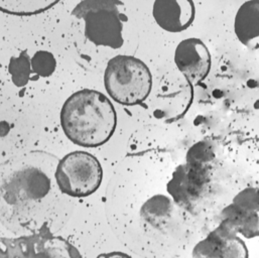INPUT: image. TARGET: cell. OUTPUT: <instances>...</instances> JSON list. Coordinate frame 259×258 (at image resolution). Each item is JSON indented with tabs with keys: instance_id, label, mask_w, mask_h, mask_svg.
<instances>
[{
	"instance_id": "6da1fadb",
	"label": "cell",
	"mask_w": 259,
	"mask_h": 258,
	"mask_svg": "<svg viewBox=\"0 0 259 258\" xmlns=\"http://www.w3.org/2000/svg\"><path fill=\"white\" fill-rule=\"evenodd\" d=\"M176 164L165 149L131 153L109 180L104 195L108 224L139 257H180L191 241L192 212L180 206L167 190Z\"/></svg>"
},
{
	"instance_id": "7a4b0ae2",
	"label": "cell",
	"mask_w": 259,
	"mask_h": 258,
	"mask_svg": "<svg viewBox=\"0 0 259 258\" xmlns=\"http://www.w3.org/2000/svg\"><path fill=\"white\" fill-rule=\"evenodd\" d=\"M58 162L50 152L32 150L0 164V223L8 231L56 234L68 223L74 202L57 184Z\"/></svg>"
},
{
	"instance_id": "3957f363",
	"label": "cell",
	"mask_w": 259,
	"mask_h": 258,
	"mask_svg": "<svg viewBox=\"0 0 259 258\" xmlns=\"http://www.w3.org/2000/svg\"><path fill=\"white\" fill-rule=\"evenodd\" d=\"M65 135L76 145L98 147L114 134L117 114L112 102L103 93L83 89L72 94L61 110Z\"/></svg>"
},
{
	"instance_id": "277c9868",
	"label": "cell",
	"mask_w": 259,
	"mask_h": 258,
	"mask_svg": "<svg viewBox=\"0 0 259 258\" xmlns=\"http://www.w3.org/2000/svg\"><path fill=\"white\" fill-rule=\"evenodd\" d=\"M214 147L209 141H199L187 151L186 160L174 167L167 182V190L183 208L193 211L195 203L211 182Z\"/></svg>"
},
{
	"instance_id": "5b68a950",
	"label": "cell",
	"mask_w": 259,
	"mask_h": 258,
	"mask_svg": "<svg viewBox=\"0 0 259 258\" xmlns=\"http://www.w3.org/2000/svg\"><path fill=\"white\" fill-rule=\"evenodd\" d=\"M123 7L120 0H82L73 9L72 16L84 21V34L90 42L117 50L124 44L127 16Z\"/></svg>"
},
{
	"instance_id": "8992f818",
	"label": "cell",
	"mask_w": 259,
	"mask_h": 258,
	"mask_svg": "<svg viewBox=\"0 0 259 258\" xmlns=\"http://www.w3.org/2000/svg\"><path fill=\"white\" fill-rule=\"evenodd\" d=\"M152 75L139 59L119 55L112 58L105 69L104 86L108 95L124 106L140 105L148 97Z\"/></svg>"
},
{
	"instance_id": "52a82bcc",
	"label": "cell",
	"mask_w": 259,
	"mask_h": 258,
	"mask_svg": "<svg viewBox=\"0 0 259 258\" xmlns=\"http://www.w3.org/2000/svg\"><path fill=\"white\" fill-rule=\"evenodd\" d=\"M194 99L193 84L181 73L164 76L151 86L148 97L140 105L152 118L171 123L182 118Z\"/></svg>"
},
{
	"instance_id": "ba28073f",
	"label": "cell",
	"mask_w": 259,
	"mask_h": 258,
	"mask_svg": "<svg viewBox=\"0 0 259 258\" xmlns=\"http://www.w3.org/2000/svg\"><path fill=\"white\" fill-rule=\"evenodd\" d=\"M56 181L67 196L78 199L94 194L101 186L103 168L100 161L87 151H73L59 160Z\"/></svg>"
},
{
	"instance_id": "9c48e42d",
	"label": "cell",
	"mask_w": 259,
	"mask_h": 258,
	"mask_svg": "<svg viewBox=\"0 0 259 258\" xmlns=\"http://www.w3.org/2000/svg\"><path fill=\"white\" fill-rule=\"evenodd\" d=\"M221 224L236 234L251 239L258 236V190L247 188L238 193L221 213Z\"/></svg>"
},
{
	"instance_id": "30bf717a",
	"label": "cell",
	"mask_w": 259,
	"mask_h": 258,
	"mask_svg": "<svg viewBox=\"0 0 259 258\" xmlns=\"http://www.w3.org/2000/svg\"><path fill=\"white\" fill-rule=\"evenodd\" d=\"M175 63L193 86L201 84L209 75L212 67L211 54L199 38L190 37L182 40L175 52Z\"/></svg>"
},
{
	"instance_id": "8fae6325",
	"label": "cell",
	"mask_w": 259,
	"mask_h": 258,
	"mask_svg": "<svg viewBox=\"0 0 259 258\" xmlns=\"http://www.w3.org/2000/svg\"><path fill=\"white\" fill-rule=\"evenodd\" d=\"M194 258H248L245 242L230 229L220 224L193 249Z\"/></svg>"
},
{
	"instance_id": "7c38bea8",
	"label": "cell",
	"mask_w": 259,
	"mask_h": 258,
	"mask_svg": "<svg viewBox=\"0 0 259 258\" xmlns=\"http://www.w3.org/2000/svg\"><path fill=\"white\" fill-rule=\"evenodd\" d=\"M22 258H82L69 241L52 233L18 236Z\"/></svg>"
},
{
	"instance_id": "4fadbf2b",
	"label": "cell",
	"mask_w": 259,
	"mask_h": 258,
	"mask_svg": "<svg viewBox=\"0 0 259 258\" xmlns=\"http://www.w3.org/2000/svg\"><path fill=\"white\" fill-rule=\"evenodd\" d=\"M152 16L163 30L182 32L194 22L196 6L193 0H155Z\"/></svg>"
},
{
	"instance_id": "5bb4252c",
	"label": "cell",
	"mask_w": 259,
	"mask_h": 258,
	"mask_svg": "<svg viewBox=\"0 0 259 258\" xmlns=\"http://www.w3.org/2000/svg\"><path fill=\"white\" fill-rule=\"evenodd\" d=\"M259 0H248L238 9L234 31L240 42L251 50L258 49Z\"/></svg>"
},
{
	"instance_id": "9a60e30c",
	"label": "cell",
	"mask_w": 259,
	"mask_h": 258,
	"mask_svg": "<svg viewBox=\"0 0 259 258\" xmlns=\"http://www.w3.org/2000/svg\"><path fill=\"white\" fill-rule=\"evenodd\" d=\"M60 0H0V11L18 16H30L42 13Z\"/></svg>"
},
{
	"instance_id": "2e32d148",
	"label": "cell",
	"mask_w": 259,
	"mask_h": 258,
	"mask_svg": "<svg viewBox=\"0 0 259 258\" xmlns=\"http://www.w3.org/2000/svg\"><path fill=\"white\" fill-rule=\"evenodd\" d=\"M8 70L11 75V80L16 87L25 86L31 74L30 59L27 52L23 51L18 57H12L9 61Z\"/></svg>"
},
{
	"instance_id": "e0dca14e",
	"label": "cell",
	"mask_w": 259,
	"mask_h": 258,
	"mask_svg": "<svg viewBox=\"0 0 259 258\" xmlns=\"http://www.w3.org/2000/svg\"><path fill=\"white\" fill-rule=\"evenodd\" d=\"M32 72L39 77H50L56 70L57 61L53 54L47 51H38L30 61Z\"/></svg>"
},
{
	"instance_id": "ac0fdd59",
	"label": "cell",
	"mask_w": 259,
	"mask_h": 258,
	"mask_svg": "<svg viewBox=\"0 0 259 258\" xmlns=\"http://www.w3.org/2000/svg\"><path fill=\"white\" fill-rule=\"evenodd\" d=\"M0 258H22L17 238L0 237Z\"/></svg>"
},
{
	"instance_id": "d6986e66",
	"label": "cell",
	"mask_w": 259,
	"mask_h": 258,
	"mask_svg": "<svg viewBox=\"0 0 259 258\" xmlns=\"http://www.w3.org/2000/svg\"><path fill=\"white\" fill-rule=\"evenodd\" d=\"M97 258H132L130 254H126L121 251H113V252H108V253H101L99 254Z\"/></svg>"
}]
</instances>
